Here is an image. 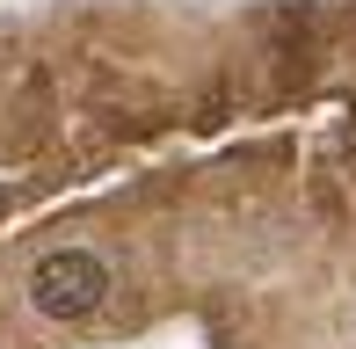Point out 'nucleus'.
Segmentation results:
<instances>
[{
	"instance_id": "1",
	"label": "nucleus",
	"mask_w": 356,
	"mask_h": 349,
	"mask_svg": "<svg viewBox=\"0 0 356 349\" xmlns=\"http://www.w3.org/2000/svg\"><path fill=\"white\" fill-rule=\"evenodd\" d=\"M102 298H109V262L95 247H51L29 269V306L44 320H88Z\"/></svg>"
}]
</instances>
